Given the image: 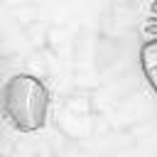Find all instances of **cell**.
<instances>
[{"mask_svg": "<svg viewBox=\"0 0 157 157\" xmlns=\"http://www.w3.org/2000/svg\"><path fill=\"white\" fill-rule=\"evenodd\" d=\"M140 66L150 83V88L157 93V0H152L145 25H142V42H140Z\"/></svg>", "mask_w": 157, "mask_h": 157, "instance_id": "cell-1", "label": "cell"}]
</instances>
